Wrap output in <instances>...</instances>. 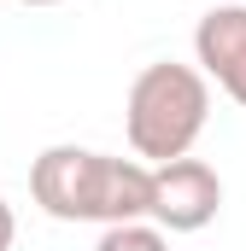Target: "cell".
I'll return each instance as SVG.
<instances>
[{
    "label": "cell",
    "mask_w": 246,
    "mask_h": 251,
    "mask_svg": "<svg viewBox=\"0 0 246 251\" xmlns=\"http://www.w3.org/2000/svg\"><path fill=\"white\" fill-rule=\"evenodd\" d=\"M24 6H59V0H24Z\"/></svg>",
    "instance_id": "cell-7"
},
{
    "label": "cell",
    "mask_w": 246,
    "mask_h": 251,
    "mask_svg": "<svg viewBox=\"0 0 246 251\" xmlns=\"http://www.w3.org/2000/svg\"><path fill=\"white\" fill-rule=\"evenodd\" d=\"M193 53L199 76H217V88L246 105V6H211L193 24Z\"/></svg>",
    "instance_id": "cell-4"
},
{
    "label": "cell",
    "mask_w": 246,
    "mask_h": 251,
    "mask_svg": "<svg viewBox=\"0 0 246 251\" xmlns=\"http://www.w3.org/2000/svg\"><path fill=\"white\" fill-rule=\"evenodd\" d=\"M30 193L59 222H141L153 170L141 158H112L88 146H47L30 164Z\"/></svg>",
    "instance_id": "cell-1"
},
{
    "label": "cell",
    "mask_w": 246,
    "mask_h": 251,
    "mask_svg": "<svg viewBox=\"0 0 246 251\" xmlns=\"http://www.w3.org/2000/svg\"><path fill=\"white\" fill-rule=\"evenodd\" d=\"M223 204V181L205 158H170L153 164V193H147V216L164 234H199Z\"/></svg>",
    "instance_id": "cell-3"
},
{
    "label": "cell",
    "mask_w": 246,
    "mask_h": 251,
    "mask_svg": "<svg viewBox=\"0 0 246 251\" xmlns=\"http://www.w3.org/2000/svg\"><path fill=\"white\" fill-rule=\"evenodd\" d=\"M12 234H18V216H12V204L0 199V251L12 246Z\"/></svg>",
    "instance_id": "cell-6"
},
{
    "label": "cell",
    "mask_w": 246,
    "mask_h": 251,
    "mask_svg": "<svg viewBox=\"0 0 246 251\" xmlns=\"http://www.w3.org/2000/svg\"><path fill=\"white\" fill-rule=\"evenodd\" d=\"M94 251H170V240H164V228H153V222H112Z\"/></svg>",
    "instance_id": "cell-5"
},
{
    "label": "cell",
    "mask_w": 246,
    "mask_h": 251,
    "mask_svg": "<svg viewBox=\"0 0 246 251\" xmlns=\"http://www.w3.org/2000/svg\"><path fill=\"white\" fill-rule=\"evenodd\" d=\"M211 111V82L199 76V64H141L135 82H129V100H123V134L135 146V158H153V164H170L187 158V146L199 140Z\"/></svg>",
    "instance_id": "cell-2"
}]
</instances>
